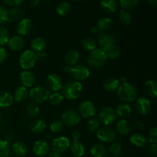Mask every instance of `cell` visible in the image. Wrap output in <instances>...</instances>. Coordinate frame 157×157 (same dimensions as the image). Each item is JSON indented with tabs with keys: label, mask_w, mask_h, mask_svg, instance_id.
Masks as SVG:
<instances>
[{
	"label": "cell",
	"mask_w": 157,
	"mask_h": 157,
	"mask_svg": "<svg viewBox=\"0 0 157 157\" xmlns=\"http://www.w3.org/2000/svg\"><path fill=\"white\" fill-rule=\"evenodd\" d=\"M82 84L81 82L77 81H71L66 83L62 87V95L66 99L76 100L81 95L82 92Z\"/></svg>",
	"instance_id": "1"
},
{
	"label": "cell",
	"mask_w": 157,
	"mask_h": 157,
	"mask_svg": "<svg viewBox=\"0 0 157 157\" xmlns=\"http://www.w3.org/2000/svg\"><path fill=\"white\" fill-rule=\"evenodd\" d=\"M118 98L124 103H131L137 98V90L136 87L129 83L121 84L117 89Z\"/></svg>",
	"instance_id": "2"
},
{
	"label": "cell",
	"mask_w": 157,
	"mask_h": 157,
	"mask_svg": "<svg viewBox=\"0 0 157 157\" xmlns=\"http://www.w3.org/2000/svg\"><path fill=\"white\" fill-rule=\"evenodd\" d=\"M107 61V58L103 49L96 48L90 52V55L87 57V63L90 67L98 68L104 65Z\"/></svg>",
	"instance_id": "3"
},
{
	"label": "cell",
	"mask_w": 157,
	"mask_h": 157,
	"mask_svg": "<svg viewBox=\"0 0 157 157\" xmlns=\"http://www.w3.org/2000/svg\"><path fill=\"white\" fill-rule=\"evenodd\" d=\"M29 97L35 104H41L44 103L48 99L50 95L49 90L44 86H35L32 87L29 93Z\"/></svg>",
	"instance_id": "4"
},
{
	"label": "cell",
	"mask_w": 157,
	"mask_h": 157,
	"mask_svg": "<svg viewBox=\"0 0 157 157\" xmlns=\"http://www.w3.org/2000/svg\"><path fill=\"white\" fill-rule=\"evenodd\" d=\"M20 67L24 70H29L35 66L37 62L36 53L32 50H25L21 54L18 59Z\"/></svg>",
	"instance_id": "5"
},
{
	"label": "cell",
	"mask_w": 157,
	"mask_h": 157,
	"mask_svg": "<svg viewBox=\"0 0 157 157\" xmlns=\"http://www.w3.org/2000/svg\"><path fill=\"white\" fill-rule=\"evenodd\" d=\"M81 135L78 131H75L72 133V142L69 149L71 153L75 157H82L85 153V147L84 144L80 141Z\"/></svg>",
	"instance_id": "6"
},
{
	"label": "cell",
	"mask_w": 157,
	"mask_h": 157,
	"mask_svg": "<svg viewBox=\"0 0 157 157\" xmlns=\"http://www.w3.org/2000/svg\"><path fill=\"white\" fill-rule=\"evenodd\" d=\"M69 74L74 81L81 82L88 78L90 76V70L84 64H75L73 67H71Z\"/></svg>",
	"instance_id": "7"
},
{
	"label": "cell",
	"mask_w": 157,
	"mask_h": 157,
	"mask_svg": "<svg viewBox=\"0 0 157 157\" xmlns=\"http://www.w3.org/2000/svg\"><path fill=\"white\" fill-rule=\"evenodd\" d=\"M117 137V133L113 128L109 127H104L97 131V138L101 142L110 144L114 142Z\"/></svg>",
	"instance_id": "8"
},
{
	"label": "cell",
	"mask_w": 157,
	"mask_h": 157,
	"mask_svg": "<svg viewBox=\"0 0 157 157\" xmlns=\"http://www.w3.org/2000/svg\"><path fill=\"white\" fill-rule=\"evenodd\" d=\"M115 110L110 107H106L101 109L99 113V121L101 124L105 126L112 124L117 119Z\"/></svg>",
	"instance_id": "9"
},
{
	"label": "cell",
	"mask_w": 157,
	"mask_h": 157,
	"mask_svg": "<svg viewBox=\"0 0 157 157\" xmlns=\"http://www.w3.org/2000/svg\"><path fill=\"white\" fill-rule=\"evenodd\" d=\"M81 121V116L78 111L74 110H68L64 112L61 116V122L67 127H75Z\"/></svg>",
	"instance_id": "10"
},
{
	"label": "cell",
	"mask_w": 157,
	"mask_h": 157,
	"mask_svg": "<svg viewBox=\"0 0 157 157\" xmlns=\"http://www.w3.org/2000/svg\"><path fill=\"white\" fill-rule=\"evenodd\" d=\"M78 113L84 118L94 117L96 113V107L91 101H82L78 106Z\"/></svg>",
	"instance_id": "11"
},
{
	"label": "cell",
	"mask_w": 157,
	"mask_h": 157,
	"mask_svg": "<svg viewBox=\"0 0 157 157\" xmlns=\"http://www.w3.org/2000/svg\"><path fill=\"white\" fill-rule=\"evenodd\" d=\"M71 145L70 140L65 136H58L52 140V151L57 152L62 154L69 149Z\"/></svg>",
	"instance_id": "12"
},
{
	"label": "cell",
	"mask_w": 157,
	"mask_h": 157,
	"mask_svg": "<svg viewBox=\"0 0 157 157\" xmlns=\"http://www.w3.org/2000/svg\"><path fill=\"white\" fill-rule=\"evenodd\" d=\"M46 85L48 90L53 92H58L62 89L63 81L61 77L56 74H51L46 78Z\"/></svg>",
	"instance_id": "13"
},
{
	"label": "cell",
	"mask_w": 157,
	"mask_h": 157,
	"mask_svg": "<svg viewBox=\"0 0 157 157\" xmlns=\"http://www.w3.org/2000/svg\"><path fill=\"white\" fill-rule=\"evenodd\" d=\"M134 108L139 114H147L151 109V102L148 98H144V97H140L136 99Z\"/></svg>",
	"instance_id": "14"
},
{
	"label": "cell",
	"mask_w": 157,
	"mask_h": 157,
	"mask_svg": "<svg viewBox=\"0 0 157 157\" xmlns=\"http://www.w3.org/2000/svg\"><path fill=\"white\" fill-rule=\"evenodd\" d=\"M49 151H50V146L47 141L44 140H38L34 144L33 152L36 156H47L49 153Z\"/></svg>",
	"instance_id": "15"
},
{
	"label": "cell",
	"mask_w": 157,
	"mask_h": 157,
	"mask_svg": "<svg viewBox=\"0 0 157 157\" xmlns=\"http://www.w3.org/2000/svg\"><path fill=\"white\" fill-rule=\"evenodd\" d=\"M20 81L25 87H32L35 85L36 78L35 75L29 70H24L20 74Z\"/></svg>",
	"instance_id": "16"
},
{
	"label": "cell",
	"mask_w": 157,
	"mask_h": 157,
	"mask_svg": "<svg viewBox=\"0 0 157 157\" xmlns=\"http://www.w3.org/2000/svg\"><path fill=\"white\" fill-rule=\"evenodd\" d=\"M32 29V22L29 18H21L17 25V32L21 36L29 35Z\"/></svg>",
	"instance_id": "17"
},
{
	"label": "cell",
	"mask_w": 157,
	"mask_h": 157,
	"mask_svg": "<svg viewBox=\"0 0 157 157\" xmlns=\"http://www.w3.org/2000/svg\"><path fill=\"white\" fill-rule=\"evenodd\" d=\"M115 41H116V38L114 35L110 33H107V32H101L98 37V44L101 49L110 44H114Z\"/></svg>",
	"instance_id": "18"
},
{
	"label": "cell",
	"mask_w": 157,
	"mask_h": 157,
	"mask_svg": "<svg viewBox=\"0 0 157 157\" xmlns=\"http://www.w3.org/2000/svg\"><path fill=\"white\" fill-rule=\"evenodd\" d=\"M8 45L12 51L18 52L24 48L25 41L21 36L15 35L9 38V41H8Z\"/></svg>",
	"instance_id": "19"
},
{
	"label": "cell",
	"mask_w": 157,
	"mask_h": 157,
	"mask_svg": "<svg viewBox=\"0 0 157 157\" xmlns=\"http://www.w3.org/2000/svg\"><path fill=\"white\" fill-rule=\"evenodd\" d=\"M130 143L133 146L139 148L146 147L148 144V140L140 133H133L130 136Z\"/></svg>",
	"instance_id": "20"
},
{
	"label": "cell",
	"mask_w": 157,
	"mask_h": 157,
	"mask_svg": "<svg viewBox=\"0 0 157 157\" xmlns=\"http://www.w3.org/2000/svg\"><path fill=\"white\" fill-rule=\"evenodd\" d=\"M107 59H115L121 55V50L116 44H110L103 48Z\"/></svg>",
	"instance_id": "21"
},
{
	"label": "cell",
	"mask_w": 157,
	"mask_h": 157,
	"mask_svg": "<svg viewBox=\"0 0 157 157\" xmlns=\"http://www.w3.org/2000/svg\"><path fill=\"white\" fill-rule=\"evenodd\" d=\"M144 91L146 94L151 98H156L157 96V83L155 80L147 81L144 84Z\"/></svg>",
	"instance_id": "22"
},
{
	"label": "cell",
	"mask_w": 157,
	"mask_h": 157,
	"mask_svg": "<svg viewBox=\"0 0 157 157\" xmlns=\"http://www.w3.org/2000/svg\"><path fill=\"white\" fill-rule=\"evenodd\" d=\"M131 131V127L125 119H121L116 124V133L121 136H127Z\"/></svg>",
	"instance_id": "23"
},
{
	"label": "cell",
	"mask_w": 157,
	"mask_h": 157,
	"mask_svg": "<svg viewBox=\"0 0 157 157\" xmlns=\"http://www.w3.org/2000/svg\"><path fill=\"white\" fill-rule=\"evenodd\" d=\"M46 127V123L41 118H37L32 121L29 126V129L34 133H40L44 130Z\"/></svg>",
	"instance_id": "24"
},
{
	"label": "cell",
	"mask_w": 157,
	"mask_h": 157,
	"mask_svg": "<svg viewBox=\"0 0 157 157\" xmlns=\"http://www.w3.org/2000/svg\"><path fill=\"white\" fill-rule=\"evenodd\" d=\"M121 83L117 78H107L105 81H104V87L107 91L113 92L117 90L119 88Z\"/></svg>",
	"instance_id": "25"
},
{
	"label": "cell",
	"mask_w": 157,
	"mask_h": 157,
	"mask_svg": "<svg viewBox=\"0 0 157 157\" xmlns=\"http://www.w3.org/2000/svg\"><path fill=\"white\" fill-rule=\"evenodd\" d=\"M78 59H79V54L76 50L68 51L64 56V62L66 65L69 67H73L77 64Z\"/></svg>",
	"instance_id": "26"
},
{
	"label": "cell",
	"mask_w": 157,
	"mask_h": 157,
	"mask_svg": "<svg viewBox=\"0 0 157 157\" xmlns=\"http://www.w3.org/2000/svg\"><path fill=\"white\" fill-rule=\"evenodd\" d=\"M31 48L34 52H44L46 48V41L41 37H36L31 42Z\"/></svg>",
	"instance_id": "27"
},
{
	"label": "cell",
	"mask_w": 157,
	"mask_h": 157,
	"mask_svg": "<svg viewBox=\"0 0 157 157\" xmlns=\"http://www.w3.org/2000/svg\"><path fill=\"white\" fill-rule=\"evenodd\" d=\"M113 22L111 18H108V17H104L98 20L97 27H98V30L101 32H107L111 29V28L113 27Z\"/></svg>",
	"instance_id": "28"
},
{
	"label": "cell",
	"mask_w": 157,
	"mask_h": 157,
	"mask_svg": "<svg viewBox=\"0 0 157 157\" xmlns=\"http://www.w3.org/2000/svg\"><path fill=\"white\" fill-rule=\"evenodd\" d=\"M11 149H12L14 154L17 156L23 157L26 156L28 153V148L25 146V144H24L21 142H18V141L14 143Z\"/></svg>",
	"instance_id": "29"
},
{
	"label": "cell",
	"mask_w": 157,
	"mask_h": 157,
	"mask_svg": "<svg viewBox=\"0 0 157 157\" xmlns=\"http://www.w3.org/2000/svg\"><path fill=\"white\" fill-rule=\"evenodd\" d=\"M28 95H29V91L27 87L20 86L17 87L14 91L13 99L16 102H22L28 98Z\"/></svg>",
	"instance_id": "30"
},
{
	"label": "cell",
	"mask_w": 157,
	"mask_h": 157,
	"mask_svg": "<svg viewBox=\"0 0 157 157\" xmlns=\"http://www.w3.org/2000/svg\"><path fill=\"white\" fill-rule=\"evenodd\" d=\"M131 107L128 104H126V103H122V104H118L117 106L116 109H115L117 116H119L123 118L130 116V114L131 113Z\"/></svg>",
	"instance_id": "31"
},
{
	"label": "cell",
	"mask_w": 157,
	"mask_h": 157,
	"mask_svg": "<svg viewBox=\"0 0 157 157\" xmlns=\"http://www.w3.org/2000/svg\"><path fill=\"white\" fill-rule=\"evenodd\" d=\"M13 96L7 91H0V107H9L13 104Z\"/></svg>",
	"instance_id": "32"
},
{
	"label": "cell",
	"mask_w": 157,
	"mask_h": 157,
	"mask_svg": "<svg viewBox=\"0 0 157 157\" xmlns=\"http://www.w3.org/2000/svg\"><path fill=\"white\" fill-rule=\"evenodd\" d=\"M117 0H101V7L107 12H114L117 9Z\"/></svg>",
	"instance_id": "33"
},
{
	"label": "cell",
	"mask_w": 157,
	"mask_h": 157,
	"mask_svg": "<svg viewBox=\"0 0 157 157\" xmlns=\"http://www.w3.org/2000/svg\"><path fill=\"white\" fill-rule=\"evenodd\" d=\"M90 153L93 157H104L106 156V149L102 144H97L90 148Z\"/></svg>",
	"instance_id": "34"
},
{
	"label": "cell",
	"mask_w": 157,
	"mask_h": 157,
	"mask_svg": "<svg viewBox=\"0 0 157 157\" xmlns=\"http://www.w3.org/2000/svg\"><path fill=\"white\" fill-rule=\"evenodd\" d=\"M118 19H119V21L122 25H130L131 23L133 17H132V15L128 11L122 9L119 12Z\"/></svg>",
	"instance_id": "35"
},
{
	"label": "cell",
	"mask_w": 157,
	"mask_h": 157,
	"mask_svg": "<svg viewBox=\"0 0 157 157\" xmlns=\"http://www.w3.org/2000/svg\"><path fill=\"white\" fill-rule=\"evenodd\" d=\"M23 15V12L18 6H14L9 11V16L10 21H18L21 20Z\"/></svg>",
	"instance_id": "36"
},
{
	"label": "cell",
	"mask_w": 157,
	"mask_h": 157,
	"mask_svg": "<svg viewBox=\"0 0 157 157\" xmlns=\"http://www.w3.org/2000/svg\"><path fill=\"white\" fill-rule=\"evenodd\" d=\"M81 46H82L83 49L87 52H92L94 49L97 48V44L96 41L93 39V38H90V37H87L84 38L81 41Z\"/></svg>",
	"instance_id": "37"
},
{
	"label": "cell",
	"mask_w": 157,
	"mask_h": 157,
	"mask_svg": "<svg viewBox=\"0 0 157 157\" xmlns=\"http://www.w3.org/2000/svg\"><path fill=\"white\" fill-rule=\"evenodd\" d=\"M48 101L52 105L58 106L62 103L64 100V96L60 92H53L52 94L49 95Z\"/></svg>",
	"instance_id": "38"
},
{
	"label": "cell",
	"mask_w": 157,
	"mask_h": 157,
	"mask_svg": "<svg viewBox=\"0 0 157 157\" xmlns=\"http://www.w3.org/2000/svg\"><path fill=\"white\" fill-rule=\"evenodd\" d=\"M10 144L6 140L0 139V157H9L10 155Z\"/></svg>",
	"instance_id": "39"
},
{
	"label": "cell",
	"mask_w": 157,
	"mask_h": 157,
	"mask_svg": "<svg viewBox=\"0 0 157 157\" xmlns=\"http://www.w3.org/2000/svg\"><path fill=\"white\" fill-rule=\"evenodd\" d=\"M71 5L67 2H63L60 3L56 9V12L60 16H65L70 12Z\"/></svg>",
	"instance_id": "40"
},
{
	"label": "cell",
	"mask_w": 157,
	"mask_h": 157,
	"mask_svg": "<svg viewBox=\"0 0 157 157\" xmlns=\"http://www.w3.org/2000/svg\"><path fill=\"white\" fill-rule=\"evenodd\" d=\"M26 113L29 116L32 117H36L40 113V108L38 105L35 103H30L26 107Z\"/></svg>",
	"instance_id": "41"
},
{
	"label": "cell",
	"mask_w": 157,
	"mask_h": 157,
	"mask_svg": "<svg viewBox=\"0 0 157 157\" xmlns=\"http://www.w3.org/2000/svg\"><path fill=\"white\" fill-rule=\"evenodd\" d=\"M140 0H120V5L124 10L134 9L139 4Z\"/></svg>",
	"instance_id": "42"
},
{
	"label": "cell",
	"mask_w": 157,
	"mask_h": 157,
	"mask_svg": "<svg viewBox=\"0 0 157 157\" xmlns=\"http://www.w3.org/2000/svg\"><path fill=\"white\" fill-rule=\"evenodd\" d=\"M10 36L8 32L7 29L4 26L0 25V46H3L5 44H8Z\"/></svg>",
	"instance_id": "43"
},
{
	"label": "cell",
	"mask_w": 157,
	"mask_h": 157,
	"mask_svg": "<svg viewBox=\"0 0 157 157\" xmlns=\"http://www.w3.org/2000/svg\"><path fill=\"white\" fill-rule=\"evenodd\" d=\"M109 152L112 157H118L121 156V153H122V147H121V144L118 143L113 142L109 149Z\"/></svg>",
	"instance_id": "44"
},
{
	"label": "cell",
	"mask_w": 157,
	"mask_h": 157,
	"mask_svg": "<svg viewBox=\"0 0 157 157\" xmlns=\"http://www.w3.org/2000/svg\"><path fill=\"white\" fill-rule=\"evenodd\" d=\"M88 130L91 132H96L101 128V122L96 117H91L87 123Z\"/></svg>",
	"instance_id": "45"
},
{
	"label": "cell",
	"mask_w": 157,
	"mask_h": 157,
	"mask_svg": "<svg viewBox=\"0 0 157 157\" xmlns=\"http://www.w3.org/2000/svg\"><path fill=\"white\" fill-rule=\"evenodd\" d=\"M64 124L61 121H55L51 124L50 130L54 133H59L64 130Z\"/></svg>",
	"instance_id": "46"
},
{
	"label": "cell",
	"mask_w": 157,
	"mask_h": 157,
	"mask_svg": "<svg viewBox=\"0 0 157 157\" xmlns=\"http://www.w3.org/2000/svg\"><path fill=\"white\" fill-rule=\"evenodd\" d=\"M9 16V11L4 7L0 6V25H4L7 22H10Z\"/></svg>",
	"instance_id": "47"
},
{
	"label": "cell",
	"mask_w": 157,
	"mask_h": 157,
	"mask_svg": "<svg viewBox=\"0 0 157 157\" xmlns=\"http://www.w3.org/2000/svg\"><path fill=\"white\" fill-rule=\"evenodd\" d=\"M148 140L150 144H156L157 143V128L153 127L148 133Z\"/></svg>",
	"instance_id": "48"
},
{
	"label": "cell",
	"mask_w": 157,
	"mask_h": 157,
	"mask_svg": "<svg viewBox=\"0 0 157 157\" xmlns=\"http://www.w3.org/2000/svg\"><path fill=\"white\" fill-rule=\"evenodd\" d=\"M6 5L11 6H18L24 0H2Z\"/></svg>",
	"instance_id": "49"
},
{
	"label": "cell",
	"mask_w": 157,
	"mask_h": 157,
	"mask_svg": "<svg viewBox=\"0 0 157 157\" xmlns=\"http://www.w3.org/2000/svg\"><path fill=\"white\" fill-rule=\"evenodd\" d=\"M7 51L2 46H0V64L2 63L7 58Z\"/></svg>",
	"instance_id": "50"
},
{
	"label": "cell",
	"mask_w": 157,
	"mask_h": 157,
	"mask_svg": "<svg viewBox=\"0 0 157 157\" xmlns=\"http://www.w3.org/2000/svg\"><path fill=\"white\" fill-rule=\"evenodd\" d=\"M149 153L152 156H156L157 155V147L156 144H151L149 147Z\"/></svg>",
	"instance_id": "51"
},
{
	"label": "cell",
	"mask_w": 157,
	"mask_h": 157,
	"mask_svg": "<svg viewBox=\"0 0 157 157\" xmlns=\"http://www.w3.org/2000/svg\"><path fill=\"white\" fill-rule=\"evenodd\" d=\"M144 127V124L142 122H140V121H136V122L133 123V126H132V128L135 130H143Z\"/></svg>",
	"instance_id": "52"
},
{
	"label": "cell",
	"mask_w": 157,
	"mask_h": 157,
	"mask_svg": "<svg viewBox=\"0 0 157 157\" xmlns=\"http://www.w3.org/2000/svg\"><path fill=\"white\" fill-rule=\"evenodd\" d=\"M45 58H46V54L44 53V52H38V53H36L37 61H42V60H44Z\"/></svg>",
	"instance_id": "53"
},
{
	"label": "cell",
	"mask_w": 157,
	"mask_h": 157,
	"mask_svg": "<svg viewBox=\"0 0 157 157\" xmlns=\"http://www.w3.org/2000/svg\"><path fill=\"white\" fill-rule=\"evenodd\" d=\"M49 157H62V154L57 152L52 151V153H49Z\"/></svg>",
	"instance_id": "54"
},
{
	"label": "cell",
	"mask_w": 157,
	"mask_h": 157,
	"mask_svg": "<svg viewBox=\"0 0 157 157\" xmlns=\"http://www.w3.org/2000/svg\"><path fill=\"white\" fill-rule=\"evenodd\" d=\"M119 81L121 84H126V83H127V78L126 76H121V78H120Z\"/></svg>",
	"instance_id": "55"
},
{
	"label": "cell",
	"mask_w": 157,
	"mask_h": 157,
	"mask_svg": "<svg viewBox=\"0 0 157 157\" xmlns=\"http://www.w3.org/2000/svg\"><path fill=\"white\" fill-rule=\"evenodd\" d=\"M14 139V135L13 133H8V135L6 136V141H8V142H9V141H12V140Z\"/></svg>",
	"instance_id": "56"
},
{
	"label": "cell",
	"mask_w": 157,
	"mask_h": 157,
	"mask_svg": "<svg viewBox=\"0 0 157 157\" xmlns=\"http://www.w3.org/2000/svg\"><path fill=\"white\" fill-rule=\"evenodd\" d=\"M40 1H41V0H29L31 5H32V6H38V5L40 3Z\"/></svg>",
	"instance_id": "57"
},
{
	"label": "cell",
	"mask_w": 157,
	"mask_h": 157,
	"mask_svg": "<svg viewBox=\"0 0 157 157\" xmlns=\"http://www.w3.org/2000/svg\"><path fill=\"white\" fill-rule=\"evenodd\" d=\"M98 29L97 26H93V27L90 29V32H91L92 34H97L98 32Z\"/></svg>",
	"instance_id": "58"
},
{
	"label": "cell",
	"mask_w": 157,
	"mask_h": 157,
	"mask_svg": "<svg viewBox=\"0 0 157 157\" xmlns=\"http://www.w3.org/2000/svg\"><path fill=\"white\" fill-rule=\"evenodd\" d=\"M148 1V3L150 5V6H155L157 3V0H147Z\"/></svg>",
	"instance_id": "59"
},
{
	"label": "cell",
	"mask_w": 157,
	"mask_h": 157,
	"mask_svg": "<svg viewBox=\"0 0 157 157\" xmlns=\"http://www.w3.org/2000/svg\"><path fill=\"white\" fill-rule=\"evenodd\" d=\"M70 69H71V67H69V66L67 65H65L64 67V71L65 72V73H69V71H70Z\"/></svg>",
	"instance_id": "60"
},
{
	"label": "cell",
	"mask_w": 157,
	"mask_h": 157,
	"mask_svg": "<svg viewBox=\"0 0 157 157\" xmlns=\"http://www.w3.org/2000/svg\"><path fill=\"white\" fill-rule=\"evenodd\" d=\"M75 1H82V0H75Z\"/></svg>",
	"instance_id": "61"
},
{
	"label": "cell",
	"mask_w": 157,
	"mask_h": 157,
	"mask_svg": "<svg viewBox=\"0 0 157 157\" xmlns=\"http://www.w3.org/2000/svg\"><path fill=\"white\" fill-rule=\"evenodd\" d=\"M104 157H110V156H105Z\"/></svg>",
	"instance_id": "62"
},
{
	"label": "cell",
	"mask_w": 157,
	"mask_h": 157,
	"mask_svg": "<svg viewBox=\"0 0 157 157\" xmlns=\"http://www.w3.org/2000/svg\"><path fill=\"white\" fill-rule=\"evenodd\" d=\"M0 116H1V112H0Z\"/></svg>",
	"instance_id": "63"
}]
</instances>
